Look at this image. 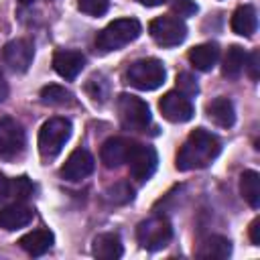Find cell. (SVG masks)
<instances>
[{"label": "cell", "mask_w": 260, "mask_h": 260, "mask_svg": "<svg viewBox=\"0 0 260 260\" xmlns=\"http://www.w3.org/2000/svg\"><path fill=\"white\" fill-rule=\"evenodd\" d=\"M219 150H221V142L215 134H211L203 128H195L187 136L183 146L179 148L175 165H177L179 171L205 169L217 158Z\"/></svg>", "instance_id": "6da1fadb"}, {"label": "cell", "mask_w": 260, "mask_h": 260, "mask_svg": "<svg viewBox=\"0 0 260 260\" xmlns=\"http://www.w3.org/2000/svg\"><path fill=\"white\" fill-rule=\"evenodd\" d=\"M142 26L136 18H116L112 20L106 28H102L95 37V47L102 53H110V51H118L122 47H126L128 43L136 41L140 35Z\"/></svg>", "instance_id": "7a4b0ae2"}, {"label": "cell", "mask_w": 260, "mask_h": 260, "mask_svg": "<svg viewBox=\"0 0 260 260\" xmlns=\"http://www.w3.org/2000/svg\"><path fill=\"white\" fill-rule=\"evenodd\" d=\"M167 71L158 59H138L126 71V81L142 91H152L165 83Z\"/></svg>", "instance_id": "3957f363"}, {"label": "cell", "mask_w": 260, "mask_h": 260, "mask_svg": "<svg viewBox=\"0 0 260 260\" xmlns=\"http://www.w3.org/2000/svg\"><path fill=\"white\" fill-rule=\"evenodd\" d=\"M71 136V122L67 118H51L41 126L39 152L43 158H55Z\"/></svg>", "instance_id": "277c9868"}, {"label": "cell", "mask_w": 260, "mask_h": 260, "mask_svg": "<svg viewBox=\"0 0 260 260\" xmlns=\"http://www.w3.org/2000/svg\"><path fill=\"white\" fill-rule=\"evenodd\" d=\"M173 238V228L169 223L167 217L162 215H152L144 221L138 223L136 228V240L142 248L154 252V250H160L165 246H169Z\"/></svg>", "instance_id": "5b68a950"}, {"label": "cell", "mask_w": 260, "mask_h": 260, "mask_svg": "<svg viewBox=\"0 0 260 260\" xmlns=\"http://www.w3.org/2000/svg\"><path fill=\"white\" fill-rule=\"evenodd\" d=\"M118 114L120 122L126 130L142 132L150 124V108L144 100L132 95V93H122L118 98Z\"/></svg>", "instance_id": "8992f818"}, {"label": "cell", "mask_w": 260, "mask_h": 260, "mask_svg": "<svg viewBox=\"0 0 260 260\" xmlns=\"http://www.w3.org/2000/svg\"><path fill=\"white\" fill-rule=\"evenodd\" d=\"M152 41L160 47H177L187 37V24L179 16H158L148 24Z\"/></svg>", "instance_id": "52a82bcc"}, {"label": "cell", "mask_w": 260, "mask_h": 260, "mask_svg": "<svg viewBox=\"0 0 260 260\" xmlns=\"http://www.w3.org/2000/svg\"><path fill=\"white\" fill-rule=\"evenodd\" d=\"M156 165H158V156H156V150L152 146H146V144H134L130 156H128V167H130V175L132 179H136L138 183H144L148 181L154 171H156Z\"/></svg>", "instance_id": "ba28073f"}, {"label": "cell", "mask_w": 260, "mask_h": 260, "mask_svg": "<svg viewBox=\"0 0 260 260\" xmlns=\"http://www.w3.org/2000/svg\"><path fill=\"white\" fill-rule=\"evenodd\" d=\"M24 148V130L14 118H0V158H14Z\"/></svg>", "instance_id": "9c48e42d"}, {"label": "cell", "mask_w": 260, "mask_h": 260, "mask_svg": "<svg viewBox=\"0 0 260 260\" xmlns=\"http://www.w3.org/2000/svg\"><path fill=\"white\" fill-rule=\"evenodd\" d=\"M160 114L169 120V122H175V124H183V122H189L195 114V108L191 104V100L181 93V91H169L162 95L160 104Z\"/></svg>", "instance_id": "30bf717a"}, {"label": "cell", "mask_w": 260, "mask_h": 260, "mask_svg": "<svg viewBox=\"0 0 260 260\" xmlns=\"http://www.w3.org/2000/svg\"><path fill=\"white\" fill-rule=\"evenodd\" d=\"M2 57H4V63L16 71V73H24L30 63H32V57H35V45L28 41V39H14L10 43L4 45V51H2Z\"/></svg>", "instance_id": "8fae6325"}, {"label": "cell", "mask_w": 260, "mask_h": 260, "mask_svg": "<svg viewBox=\"0 0 260 260\" xmlns=\"http://www.w3.org/2000/svg\"><path fill=\"white\" fill-rule=\"evenodd\" d=\"M134 144H136L134 140L124 138V136L108 138V140L102 144V150H100V158H102L104 167H108V169H118L120 165L128 162V156H130Z\"/></svg>", "instance_id": "7c38bea8"}, {"label": "cell", "mask_w": 260, "mask_h": 260, "mask_svg": "<svg viewBox=\"0 0 260 260\" xmlns=\"http://www.w3.org/2000/svg\"><path fill=\"white\" fill-rule=\"evenodd\" d=\"M95 160L93 156L85 150V148H77L69 154V158L65 160V165L61 167V177L65 181H81L85 177H89L93 173Z\"/></svg>", "instance_id": "4fadbf2b"}, {"label": "cell", "mask_w": 260, "mask_h": 260, "mask_svg": "<svg viewBox=\"0 0 260 260\" xmlns=\"http://www.w3.org/2000/svg\"><path fill=\"white\" fill-rule=\"evenodd\" d=\"M35 217V211L20 203V201H14L12 205H6L0 209V228L2 230H8V232H14V230H20L24 225H28Z\"/></svg>", "instance_id": "5bb4252c"}, {"label": "cell", "mask_w": 260, "mask_h": 260, "mask_svg": "<svg viewBox=\"0 0 260 260\" xmlns=\"http://www.w3.org/2000/svg\"><path fill=\"white\" fill-rule=\"evenodd\" d=\"M85 65V57L79 51H67L61 49L53 55V69L63 77V79H75Z\"/></svg>", "instance_id": "9a60e30c"}, {"label": "cell", "mask_w": 260, "mask_h": 260, "mask_svg": "<svg viewBox=\"0 0 260 260\" xmlns=\"http://www.w3.org/2000/svg\"><path fill=\"white\" fill-rule=\"evenodd\" d=\"M55 244V236L53 232L49 230H32L28 234H24L20 240H18V246L30 254V256H43L47 254Z\"/></svg>", "instance_id": "2e32d148"}, {"label": "cell", "mask_w": 260, "mask_h": 260, "mask_svg": "<svg viewBox=\"0 0 260 260\" xmlns=\"http://www.w3.org/2000/svg\"><path fill=\"white\" fill-rule=\"evenodd\" d=\"M91 252L95 258L100 260H116L124 254V248H122V240L118 234L114 232H104V234H98L93 238V246H91Z\"/></svg>", "instance_id": "e0dca14e"}, {"label": "cell", "mask_w": 260, "mask_h": 260, "mask_svg": "<svg viewBox=\"0 0 260 260\" xmlns=\"http://www.w3.org/2000/svg\"><path fill=\"white\" fill-rule=\"evenodd\" d=\"M207 116L213 124H217L221 128H232L236 122V108H234L232 100L215 98L213 102L207 104Z\"/></svg>", "instance_id": "ac0fdd59"}, {"label": "cell", "mask_w": 260, "mask_h": 260, "mask_svg": "<svg viewBox=\"0 0 260 260\" xmlns=\"http://www.w3.org/2000/svg\"><path fill=\"white\" fill-rule=\"evenodd\" d=\"M219 59V47L215 43H203L189 51V61L199 71H209Z\"/></svg>", "instance_id": "d6986e66"}, {"label": "cell", "mask_w": 260, "mask_h": 260, "mask_svg": "<svg viewBox=\"0 0 260 260\" xmlns=\"http://www.w3.org/2000/svg\"><path fill=\"white\" fill-rule=\"evenodd\" d=\"M256 26H258V16H256L254 6L244 4V6L236 8V12L232 16V30L234 32H238L242 37H252L256 32Z\"/></svg>", "instance_id": "ffe728a7"}, {"label": "cell", "mask_w": 260, "mask_h": 260, "mask_svg": "<svg viewBox=\"0 0 260 260\" xmlns=\"http://www.w3.org/2000/svg\"><path fill=\"white\" fill-rule=\"evenodd\" d=\"M232 254V242L223 236H209L207 240L201 242L197 256L199 258H215V260H223Z\"/></svg>", "instance_id": "44dd1931"}, {"label": "cell", "mask_w": 260, "mask_h": 260, "mask_svg": "<svg viewBox=\"0 0 260 260\" xmlns=\"http://www.w3.org/2000/svg\"><path fill=\"white\" fill-rule=\"evenodd\" d=\"M240 193L254 209L260 207V175L256 171H244L240 177Z\"/></svg>", "instance_id": "7402d4cb"}, {"label": "cell", "mask_w": 260, "mask_h": 260, "mask_svg": "<svg viewBox=\"0 0 260 260\" xmlns=\"http://www.w3.org/2000/svg\"><path fill=\"white\" fill-rule=\"evenodd\" d=\"M244 63H246V51L240 47V45H232L223 57V63H221V73L230 79H236L242 69H244Z\"/></svg>", "instance_id": "603a6c76"}, {"label": "cell", "mask_w": 260, "mask_h": 260, "mask_svg": "<svg viewBox=\"0 0 260 260\" xmlns=\"http://www.w3.org/2000/svg\"><path fill=\"white\" fill-rule=\"evenodd\" d=\"M69 100H71V93L65 87H61V85L51 83V85L41 89V102L47 104V106H63Z\"/></svg>", "instance_id": "cb8c5ba5"}, {"label": "cell", "mask_w": 260, "mask_h": 260, "mask_svg": "<svg viewBox=\"0 0 260 260\" xmlns=\"http://www.w3.org/2000/svg\"><path fill=\"white\" fill-rule=\"evenodd\" d=\"M30 193H32V185H30L28 177H18V179L10 181V197L14 201H22V199L30 197Z\"/></svg>", "instance_id": "d4e9b609"}, {"label": "cell", "mask_w": 260, "mask_h": 260, "mask_svg": "<svg viewBox=\"0 0 260 260\" xmlns=\"http://www.w3.org/2000/svg\"><path fill=\"white\" fill-rule=\"evenodd\" d=\"M110 6V0H77V8L89 16H102Z\"/></svg>", "instance_id": "484cf974"}, {"label": "cell", "mask_w": 260, "mask_h": 260, "mask_svg": "<svg viewBox=\"0 0 260 260\" xmlns=\"http://www.w3.org/2000/svg\"><path fill=\"white\" fill-rule=\"evenodd\" d=\"M108 199H112L114 203H126L132 199V187L126 183H116L110 191H108Z\"/></svg>", "instance_id": "4316f807"}, {"label": "cell", "mask_w": 260, "mask_h": 260, "mask_svg": "<svg viewBox=\"0 0 260 260\" xmlns=\"http://www.w3.org/2000/svg\"><path fill=\"white\" fill-rule=\"evenodd\" d=\"M177 87H179V91L185 93L187 98H189V95H195V93L199 91L197 81H195L189 73H179V75H177Z\"/></svg>", "instance_id": "83f0119b"}, {"label": "cell", "mask_w": 260, "mask_h": 260, "mask_svg": "<svg viewBox=\"0 0 260 260\" xmlns=\"http://www.w3.org/2000/svg\"><path fill=\"white\" fill-rule=\"evenodd\" d=\"M171 8L179 16H191V14L197 12V4L193 0H173L171 2Z\"/></svg>", "instance_id": "f1b7e54d"}, {"label": "cell", "mask_w": 260, "mask_h": 260, "mask_svg": "<svg viewBox=\"0 0 260 260\" xmlns=\"http://www.w3.org/2000/svg\"><path fill=\"white\" fill-rule=\"evenodd\" d=\"M246 69H248V75L256 81L258 79V69H260V53L258 51H254V53H250V55H246Z\"/></svg>", "instance_id": "f546056e"}, {"label": "cell", "mask_w": 260, "mask_h": 260, "mask_svg": "<svg viewBox=\"0 0 260 260\" xmlns=\"http://www.w3.org/2000/svg\"><path fill=\"white\" fill-rule=\"evenodd\" d=\"M250 240L254 246H260V219L258 217L250 223Z\"/></svg>", "instance_id": "4dcf8cb0"}, {"label": "cell", "mask_w": 260, "mask_h": 260, "mask_svg": "<svg viewBox=\"0 0 260 260\" xmlns=\"http://www.w3.org/2000/svg\"><path fill=\"white\" fill-rule=\"evenodd\" d=\"M10 197V179H6L2 173H0V203L6 201Z\"/></svg>", "instance_id": "1f68e13d"}, {"label": "cell", "mask_w": 260, "mask_h": 260, "mask_svg": "<svg viewBox=\"0 0 260 260\" xmlns=\"http://www.w3.org/2000/svg\"><path fill=\"white\" fill-rule=\"evenodd\" d=\"M6 98H8V83H6V79H4V75H2V71H0V104H2Z\"/></svg>", "instance_id": "d6a6232c"}, {"label": "cell", "mask_w": 260, "mask_h": 260, "mask_svg": "<svg viewBox=\"0 0 260 260\" xmlns=\"http://www.w3.org/2000/svg\"><path fill=\"white\" fill-rule=\"evenodd\" d=\"M140 4H144V6H160V4H165L167 0H138Z\"/></svg>", "instance_id": "836d02e7"}, {"label": "cell", "mask_w": 260, "mask_h": 260, "mask_svg": "<svg viewBox=\"0 0 260 260\" xmlns=\"http://www.w3.org/2000/svg\"><path fill=\"white\" fill-rule=\"evenodd\" d=\"M18 2H20V4H30L32 0H18Z\"/></svg>", "instance_id": "e575fe53"}]
</instances>
